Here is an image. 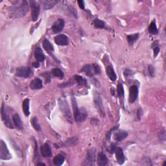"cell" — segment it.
Returning a JSON list of instances; mask_svg holds the SVG:
<instances>
[{
	"label": "cell",
	"mask_w": 166,
	"mask_h": 166,
	"mask_svg": "<svg viewBox=\"0 0 166 166\" xmlns=\"http://www.w3.org/2000/svg\"><path fill=\"white\" fill-rule=\"evenodd\" d=\"M142 115H143V110H142V109H141V108H140L138 110V111H137V117H138V120L141 119Z\"/></svg>",
	"instance_id": "f35d334b"
},
{
	"label": "cell",
	"mask_w": 166,
	"mask_h": 166,
	"mask_svg": "<svg viewBox=\"0 0 166 166\" xmlns=\"http://www.w3.org/2000/svg\"><path fill=\"white\" fill-rule=\"evenodd\" d=\"M42 75L44 77L45 82L47 83V82H50V81H51V76H50V74L48 73V72H44V73L42 74Z\"/></svg>",
	"instance_id": "8d00e7d4"
},
{
	"label": "cell",
	"mask_w": 166,
	"mask_h": 166,
	"mask_svg": "<svg viewBox=\"0 0 166 166\" xmlns=\"http://www.w3.org/2000/svg\"><path fill=\"white\" fill-rule=\"evenodd\" d=\"M64 160H65V158L63 155L58 154L56 155L54 158H53V164L57 166H60L63 164Z\"/></svg>",
	"instance_id": "7402d4cb"
},
{
	"label": "cell",
	"mask_w": 166,
	"mask_h": 166,
	"mask_svg": "<svg viewBox=\"0 0 166 166\" xmlns=\"http://www.w3.org/2000/svg\"><path fill=\"white\" fill-rule=\"evenodd\" d=\"M34 56H35L36 59L38 62H43L45 60V56L42 52V49L40 47H37L35 49Z\"/></svg>",
	"instance_id": "44dd1931"
},
{
	"label": "cell",
	"mask_w": 166,
	"mask_h": 166,
	"mask_svg": "<svg viewBox=\"0 0 166 166\" xmlns=\"http://www.w3.org/2000/svg\"><path fill=\"white\" fill-rule=\"evenodd\" d=\"M33 66L35 68H38V67L40 66V64L38 62H34L33 63Z\"/></svg>",
	"instance_id": "ee69618b"
},
{
	"label": "cell",
	"mask_w": 166,
	"mask_h": 166,
	"mask_svg": "<svg viewBox=\"0 0 166 166\" xmlns=\"http://www.w3.org/2000/svg\"><path fill=\"white\" fill-rule=\"evenodd\" d=\"M138 95V88L135 85L132 86L129 90V97L128 101L130 103H133L137 99Z\"/></svg>",
	"instance_id": "7c38bea8"
},
{
	"label": "cell",
	"mask_w": 166,
	"mask_h": 166,
	"mask_svg": "<svg viewBox=\"0 0 166 166\" xmlns=\"http://www.w3.org/2000/svg\"><path fill=\"white\" fill-rule=\"evenodd\" d=\"M139 38V34H134L127 36V41L130 45H132Z\"/></svg>",
	"instance_id": "f546056e"
},
{
	"label": "cell",
	"mask_w": 166,
	"mask_h": 166,
	"mask_svg": "<svg viewBox=\"0 0 166 166\" xmlns=\"http://www.w3.org/2000/svg\"><path fill=\"white\" fill-rule=\"evenodd\" d=\"M42 45H43V47L44 48V49L48 53H51L54 51V48H53V46L51 44V43L47 39L44 40V42H43Z\"/></svg>",
	"instance_id": "cb8c5ba5"
},
{
	"label": "cell",
	"mask_w": 166,
	"mask_h": 166,
	"mask_svg": "<svg viewBox=\"0 0 166 166\" xmlns=\"http://www.w3.org/2000/svg\"><path fill=\"white\" fill-rule=\"evenodd\" d=\"M58 106L62 113L64 114V117L67 121L72 123H73V117H72L71 112L69 108V104L64 98H60L58 99Z\"/></svg>",
	"instance_id": "7a4b0ae2"
},
{
	"label": "cell",
	"mask_w": 166,
	"mask_h": 166,
	"mask_svg": "<svg viewBox=\"0 0 166 166\" xmlns=\"http://www.w3.org/2000/svg\"><path fill=\"white\" fill-rule=\"evenodd\" d=\"M64 21L62 19H58L55 21L52 25V31L54 33H59L63 30L64 27Z\"/></svg>",
	"instance_id": "8fae6325"
},
{
	"label": "cell",
	"mask_w": 166,
	"mask_h": 166,
	"mask_svg": "<svg viewBox=\"0 0 166 166\" xmlns=\"http://www.w3.org/2000/svg\"><path fill=\"white\" fill-rule=\"evenodd\" d=\"M78 138L77 137H72L70 138H68V140H66L65 142L63 143L64 146L66 147H70L75 145L76 144L78 143Z\"/></svg>",
	"instance_id": "603a6c76"
},
{
	"label": "cell",
	"mask_w": 166,
	"mask_h": 166,
	"mask_svg": "<svg viewBox=\"0 0 166 166\" xmlns=\"http://www.w3.org/2000/svg\"><path fill=\"white\" fill-rule=\"evenodd\" d=\"M43 87L42 81L40 79L36 78L30 83V88L32 90H40Z\"/></svg>",
	"instance_id": "2e32d148"
},
{
	"label": "cell",
	"mask_w": 166,
	"mask_h": 166,
	"mask_svg": "<svg viewBox=\"0 0 166 166\" xmlns=\"http://www.w3.org/2000/svg\"><path fill=\"white\" fill-rule=\"evenodd\" d=\"M115 154H116V157L117 163L120 165L123 164L125 161V157L123 153V150L121 147H117L116 150H115Z\"/></svg>",
	"instance_id": "4fadbf2b"
},
{
	"label": "cell",
	"mask_w": 166,
	"mask_h": 166,
	"mask_svg": "<svg viewBox=\"0 0 166 166\" xmlns=\"http://www.w3.org/2000/svg\"><path fill=\"white\" fill-rule=\"evenodd\" d=\"M36 165H45V164H44V163H41V162L37 163V164H36Z\"/></svg>",
	"instance_id": "f6af8a7d"
},
{
	"label": "cell",
	"mask_w": 166,
	"mask_h": 166,
	"mask_svg": "<svg viewBox=\"0 0 166 166\" xmlns=\"http://www.w3.org/2000/svg\"><path fill=\"white\" fill-rule=\"evenodd\" d=\"M95 161V149H90L87 152L86 158L85 160L84 165H93Z\"/></svg>",
	"instance_id": "30bf717a"
},
{
	"label": "cell",
	"mask_w": 166,
	"mask_h": 166,
	"mask_svg": "<svg viewBox=\"0 0 166 166\" xmlns=\"http://www.w3.org/2000/svg\"><path fill=\"white\" fill-rule=\"evenodd\" d=\"M58 3L57 1H54V0H47V1H44V9L47 10L53 8L55 5Z\"/></svg>",
	"instance_id": "484cf974"
},
{
	"label": "cell",
	"mask_w": 166,
	"mask_h": 166,
	"mask_svg": "<svg viewBox=\"0 0 166 166\" xmlns=\"http://www.w3.org/2000/svg\"><path fill=\"white\" fill-rule=\"evenodd\" d=\"M32 73L31 69L29 67L22 66L17 68L16 71V75L17 76L20 77H23V78H27L31 75Z\"/></svg>",
	"instance_id": "ba28073f"
},
{
	"label": "cell",
	"mask_w": 166,
	"mask_h": 166,
	"mask_svg": "<svg viewBox=\"0 0 166 166\" xmlns=\"http://www.w3.org/2000/svg\"><path fill=\"white\" fill-rule=\"evenodd\" d=\"M11 154L8 149L6 143L3 140L0 141V158L4 160H8L11 158Z\"/></svg>",
	"instance_id": "5b68a950"
},
{
	"label": "cell",
	"mask_w": 166,
	"mask_h": 166,
	"mask_svg": "<svg viewBox=\"0 0 166 166\" xmlns=\"http://www.w3.org/2000/svg\"><path fill=\"white\" fill-rule=\"evenodd\" d=\"M128 136V133L124 130H119L114 133V138L116 141H121Z\"/></svg>",
	"instance_id": "e0dca14e"
},
{
	"label": "cell",
	"mask_w": 166,
	"mask_h": 166,
	"mask_svg": "<svg viewBox=\"0 0 166 166\" xmlns=\"http://www.w3.org/2000/svg\"><path fill=\"white\" fill-rule=\"evenodd\" d=\"M93 25H94L95 28L103 29L105 27V23L101 20L95 19L93 20Z\"/></svg>",
	"instance_id": "4316f807"
},
{
	"label": "cell",
	"mask_w": 166,
	"mask_h": 166,
	"mask_svg": "<svg viewBox=\"0 0 166 166\" xmlns=\"http://www.w3.org/2000/svg\"><path fill=\"white\" fill-rule=\"evenodd\" d=\"M31 123L34 129H35L36 131H41V127H40V125H39L38 122V119H37L36 117H34L33 119H32Z\"/></svg>",
	"instance_id": "1f68e13d"
},
{
	"label": "cell",
	"mask_w": 166,
	"mask_h": 166,
	"mask_svg": "<svg viewBox=\"0 0 166 166\" xmlns=\"http://www.w3.org/2000/svg\"><path fill=\"white\" fill-rule=\"evenodd\" d=\"M12 119H13V122H14L15 127H16L18 129L22 130L23 124H22V121H21L19 115H18V114H14L12 116Z\"/></svg>",
	"instance_id": "d6986e66"
},
{
	"label": "cell",
	"mask_w": 166,
	"mask_h": 166,
	"mask_svg": "<svg viewBox=\"0 0 166 166\" xmlns=\"http://www.w3.org/2000/svg\"><path fill=\"white\" fill-rule=\"evenodd\" d=\"M149 33L152 34H156L158 33V30L157 27L156 25V23L154 21H152L150 24V25L149 27Z\"/></svg>",
	"instance_id": "83f0119b"
},
{
	"label": "cell",
	"mask_w": 166,
	"mask_h": 166,
	"mask_svg": "<svg viewBox=\"0 0 166 166\" xmlns=\"http://www.w3.org/2000/svg\"><path fill=\"white\" fill-rule=\"evenodd\" d=\"M148 69H149V72L150 75H151V77H154V73H155V69L153 67V66L149 65Z\"/></svg>",
	"instance_id": "74e56055"
},
{
	"label": "cell",
	"mask_w": 166,
	"mask_h": 166,
	"mask_svg": "<svg viewBox=\"0 0 166 166\" xmlns=\"http://www.w3.org/2000/svg\"><path fill=\"white\" fill-rule=\"evenodd\" d=\"M1 119L3 121L5 125H6L8 128H14V126H13L12 122L10 121V119L9 117L6 113V110H5V107L4 103L2 104L1 106Z\"/></svg>",
	"instance_id": "9c48e42d"
},
{
	"label": "cell",
	"mask_w": 166,
	"mask_h": 166,
	"mask_svg": "<svg viewBox=\"0 0 166 166\" xmlns=\"http://www.w3.org/2000/svg\"><path fill=\"white\" fill-rule=\"evenodd\" d=\"M108 162V160L103 152H99L97 156V164L100 166L106 165Z\"/></svg>",
	"instance_id": "ac0fdd59"
},
{
	"label": "cell",
	"mask_w": 166,
	"mask_h": 166,
	"mask_svg": "<svg viewBox=\"0 0 166 166\" xmlns=\"http://www.w3.org/2000/svg\"><path fill=\"white\" fill-rule=\"evenodd\" d=\"M165 137H166V135H165V129L163 130L162 131L160 132L159 135H158V138H159V140L163 141V142H165Z\"/></svg>",
	"instance_id": "e575fe53"
},
{
	"label": "cell",
	"mask_w": 166,
	"mask_h": 166,
	"mask_svg": "<svg viewBox=\"0 0 166 166\" xmlns=\"http://www.w3.org/2000/svg\"><path fill=\"white\" fill-rule=\"evenodd\" d=\"M34 147H35V151H34V157H37L38 156V146H37V142L34 141Z\"/></svg>",
	"instance_id": "b9f144b4"
},
{
	"label": "cell",
	"mask_w": 166,
	"mask_h": 166,
	"mask_svg": "<svg viewBox=\"0 0 166 166\" xmlns=\"http://www.w3.org/2000/svg\"><path fill=\"white\" fill-rule=\"evenodd\" d=\"M152 47H153L154 49V57L156 58L158 55L159 54L160 52V47L158 46V42H154V43L152 44Z\"/></svg>",
	"instance_id": "d6a6232c"
},
{
	"label": "cell",
	"mask_w": 166,
	"mask_h": 166,
	"mask_svg": "<svg viewBox=\"0 0 166 166\" xmlns=\"http://www.w3.org/2000/svg\"><path fill=\"white\" fill-rule=\"evenodd\" d=\"M29 10L28 3L27 1H17L12 5L10 9V17L19 18L23 17Z\"/></svg>",
	"instance_id": "6da1fadb"
},
{
	"label": "cell",
	"mask_w": 166,
	"mask_h": 166,
	"mask_svg": "<svg viewBox=\"0 0 166 166\" xmlns=\"http://www.w3.org/2000/svg\"><path fill=\"white\" fill-rule=\"evenodd\" d=\"M23 110L24 114L25 116H29L30 114V111H29V99H26L23 102Z\"/></svg>",
	"instance_id": "d4e9b609"
},
{
	"label": "cell",
	"mask_w": 166,
	"mask_h": 166,
	"mask_svg": "<svg viewBox=\"0 0 166 166\" xmlns=\"http://www.w3.org/2000/svg\"><path fill=\"white\" fill-rule=\"evenodd\" d=\"M30 3L31 8L32 20H33V21H36L38 20L40 14V5L38 3L34 1H31Z\"/></svg>",
	"instance_id": "52a82bcc"
},
{
	"label": "cell",
	"mask_w": 166,
	"mask_h": 166,
	"mask_svg": "<svg viewBox=\"0 0 166 166\" xmlns=\"http://www.w3.org/2000/svg\"><path fill=\"white\" fill-rule=\"evenodd\" d=\"M106 72L108 77H109V79L112 81H115L117 79L116 74L115 73V71L114 70L113 68H112V66H108L106 67Z\"/></svg>",
	"instance_id": "ffe728a7"
},
{
	"label": "cell",
	"mask_w": 166,
	"mask_h": 166,
	"mask_svg": "<svg viewBox=\"0 0 166 166\" xmlns=\"http://www.w3.org/2000/svg\"><path fill=\"white\" fill-rule=\"evenodd\" d=\"M94 103L96 108L97 109V111L99 112L101 116L102 117L105 116V112H104L102 99H101V96L97 93H95L94 95Z\"/></svg>",
	"instance_id": "8992f818"
},
{
	"label": "cell",
	"mask_w": 166,
	"mask_h": 166,
	"mask_svg": "<svg viewBox=\"0 0 166 166\" xmlns=\"http://www.w3.org/2000/svg\"><path fill=\"white\" fill-rule=\"evenodd\" d=\"M56 44L58 45H67L69 44V40L65 34H59L55 38Z\"/></svg>",
	"instance_id": "9a60e30c"
},
{
	"label": "cell",
	"mask_w": 166,
	"mask_h": 166,
	"mask_svg": "<svg viewBox=\"0 0 166 166\" xmlns=\"http://www.w3.org/2000/svg\"><path fill=\"white\" fill-rule=\"evenodd\" d=\"M116 148H117V147H116V145H115L114 144L112 143L111 145H110L109 149H108V152H111V153H113V152H114L115 150H116Z\"/></svg>",
	"instance_id": "ab89813d"
},
{
	"label": "cell",
	"mask_w": 166,
	"mask_h": 166,
	"mask_svg": "<svg viewBox=\"0 0 166 166\" xmlns=\"http://www.w3.org/2000/svg\"><path fill=\"white\" fill-rule=\"evenodd\" d=\"M78 3V4L79 5L80 8H81V9H85V6H84V2L83 1H77Z\"/></svg>",
	"instance_id": "7bdbcfd3"
},
{
	"label": "cell",
	"mask_w": 166,
	"mask_h": 166,
	"mask_svg": "<svg viewBox=\"0 0 166 166\" xmlns=\"http://www.w3.org/2000/svg\"><path fill=\"white\" fill-rule=\"evenodd\" d=\"M133 73H132V71L130 70V69H125V70L123 72V75H124V76L125 77H128V76H130L131 75H132Z\"/></svg>",
	"instance_id": "60d3db41"
},
{
	"label": "cell",
	"mask_w": 166,
	"mask_h": 166,
	"mask_svg": "<svg viewBox=\"0 0 166 166\" xmlns=\"http://www.w3.org/2000/svg\"><path fill=\"white\" fill-rule=\"evenodd\" d=\"M75 81L79 85L81 86H86L87 84L86 80L84 79L80 75H75L74 77Z\"/></svg>",
	"instance_id": "4dcf8cb0"
},
{
	"label": "cell",
	"mask_w": 166,
	"mask_h": 166,
	"mask_svg": "<svg viewBox=\"0 0 166 166\" xmlns=\"http://www.w3.org/2000/svg\"><path fill=\"white\" fill-rule=\"evenodd\" d=\"M11 142H12V146L14 147V148L16 149V151L18 152V155H19V156L21 157V156H22V153H21V150L20 149L19 147H18V145H16V144L12 140L11 141Z\"/></svg>",
	"instance_id": "d590c367"
},
{
	"label": "cell",
	"mask_w": 166,
	"mask_h": 166,
	"mask_svg": "<svg viewBox=\"0 0 166 166\" xmlns=\"http://www.w3.org/2000/svg\"><path fill=\"white\" fill-rule=\"evenodd\" d=\"M71 102H72V106H73L74 117H75V121L76 122L84 121L86 119V118L87 114L83 111H81V110L79 108L78 106H77L76 99L74 97H72Z\"/></svg>",
	"instance_id": "3957f363"
},
{
	"label": "cell",
	"mask_w": 166,
	"mask_h": 166,
	"mask_svg": "<svg viewBox=\"0 0 166 166\" xmlns=\"http://www.w3.org/2000/svg\"><path fill=\"white\" fill-rule=\"evenodd\" d=\"M117 94H118L119 97H122V96H123L124 89H123V85L121 84V83H119V84H117Z\"/></svg>",
	"instance_id": "836d02e7"
},
{
	"label": "cell",
	"mask_w": 166,
	"mask_h": 166,
	"mask_svg": "<svg viewBox=\"0 0 166 166\" xmlns=\"http://www.w3.org/2000/svg\"><path fill=\"white\" fill-rule=\"evenodd\" d=\"M81 71H83L86 75L89 77H93L95 74L101 73V69L99 66L96 64H87L81 69Z\"/></svg>",
	"instance_id": "277c9868"
},
{
	"label": "cell",
	"mask_w": 166,
	"mask_h": 166,
	"mask_svg": "<svg viewBox=\"0 0 166 166\" xmlns=\"http://www.w3.org/2000/svg\"><path fill=\"white\" fill-rule=\"evenodd\" d=\"M40 153L43 157L49 158L52 156V151L48 143H44L40 148Z\"/></svg>",
	"instance_id": "5bb4252c"
},
{
	"label": "cell",
	"mask_w": 166,
	"mask_h": 166,
	"mask_svg": "<svg viewBox=\"0 0 166 166\" xmlns=\"http://www.w3.org/2000/svg\"><path fill=\"white\" fill-rule=\"evenodd\" d=\"M51 74L53 76L58 77L60 79H62L64 77V73L58 68H54L51 70Z\"/></svg>",
	"instance_id": "f1b7e54d"
}]
</instances>
